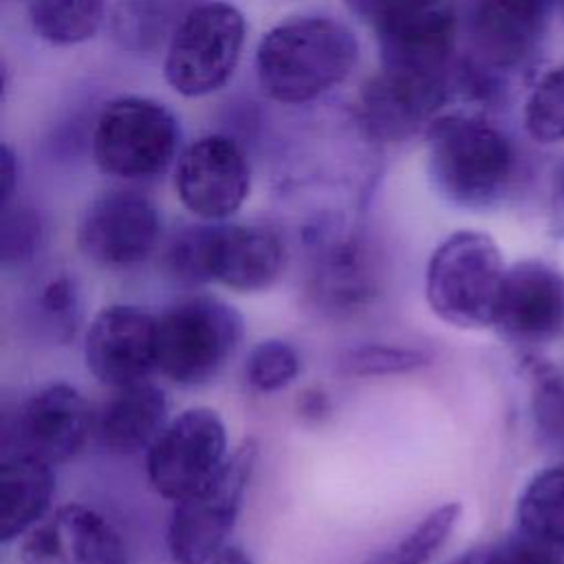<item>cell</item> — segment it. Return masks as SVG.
<instances>
[{"instance_id": "f546056e", "label": "cell", "mask_w": 564, "mask_h": 564, "mask_svg": "<svg viewBox=\"0 0 564 564\" xmlns=\"http://www.w3.org/2000/svg\"><path fill=\"white\" fill-rule=\"evenodd\" d=\"M37 308L46 326H51L59 341H68L82 319L79 286L73 275L55 273L37 289Z\"/></svg>"}, {"instance_id": "7402d4cb", "label": "cell", "mask_w": 564, "mask_h": 564, "mask_svg": "<svg viewBox=\"0 0 564 564\" xmlns=\"http://www.w3.org/2000/svg\"><path fill=\"white\" fill-rule=\"evenodd\" d=\"M518 531L564 551V463L535 474L518 498Z\"/></svg>"}, {"instance_id": "d590c367", "label": "cell", "mask_w": 564, "mask_h": 564, "mask_svg": "<svg viewBox=\"0 0 564 564\" xmlns=\"http://www.w3.org/2000/svg\"><path fill=\"white\" fill-rule=\"evenodd\" d=\"M487 555H489V549L487 546H478V549L465 551L460 557H456L449 564H487Z\"/></svg>"}, {"instance_id": "4dcf8cb0", "label": "cell", "mask_w": 564, "mask_h": 564, "mask_svg": "<svg viewBox=\"0 0 564 564\" xmlns=\"http://www.w3.org/2000/svg\"><path fill=\"white\" fill-rule=\"evenodd\" d=\"M42 242V225L33 209L2 205V231H0V258L4 264L29 262Z\"/></svg>"}, {"instance_id": "ba28073f", "label": "cell", "mask_w": 564, "mask_h": 564, "mask_svg": "<svg viewBox=\"0 0 564 564\" xmlns=\"http://www.w3.org/2000/svg\"><path fill=\"white\" fill-rule=\"evenodd\" d=\"M178 121L159 101L119 97L104 106L93 130V159L115 178H152L167 170L178 148Z\"/></svg>"}, {"instance_id": "4fadbf2b", "label": "cell", "mask_w": 564, "mask_h": 564, "mask_svg": "<svg viewBox=\"0 0 564 564\" xmlns=\"http://www.w3.org/2000/svg\"><path fill=\"white\" fill-rule=\"evenodd\" d=\"M84 364L104 386L150 381L156 364V315L137 304H108L88 324Z\"/></svg>"}, {"instance_id": "30bf717a", "label": "cell", "mask_w": 564, "mask_h": 564, "mask_svg": "<svg viewBox=\"0 0 564 564\" xmlns=\"http://www.w3.org/2000/svg\"><path fill=\"white\" fill-rule=\"evenodd\" d=\"M227 425L218 410L192 405L172 416L145 452V474L152 489L178 502L209 480L229 460Z\"/></svg>"}, {"instance_id": "5bb4252c", "label": "cell", "mask_w": 564, "mask_h": 564, "mask_svg": "<svg viewBox=\"0 0 564 564\" xmlns=\"http://www.w3.org/2000/svg\"><path fill=\"white\" fill-rule=\"evenodd\" d=\"M95 427V410L84 394L66 383L55 381L35 390L18 410L11 432H4V443L22 449L51 465L70 460L88 441Z\"/></svg>"}, {"instance_id": "1f68e13d", "label": "cell", "mask_w": 564, "mask_h": 564, "mask_svg": "<svg viewBox=\"0 0 564 564\" xmlns=\"http://www.w3.org/2000/svg\"><path fill=\"white\" fill-rule=\"evenodd\" d=\"M562 553L564 551L518 531V535L489 546L487 564H564Z\"/></svg>"}, {"instance_id": "3957f363", "label": "cell", "mask_w": 564, "mask_h": 564, "mask_svg": "<svg viewBox=\"0 0 564 564\" xmlns=\"http://www.w3.org/2000/svg\"><path fill=\"white\" fill-rule=\"evenodd\" d=\"M427 167L438 194L465 209L498 203L516 174V150L478 112L460 110L427 128Z\"/></svg>"}, {"instance_id": "e0dca14e", "label": "cell", "mask_w": 564, "mask_h": 564, "mask_svg": "<svg viewBox=\"0 0 564 564\" xmlns=\"http://www.w3.org/2000/svg\"><path fill=\"white\" fill-rule=\"evenodd\" d=\"M553 0H478L469 18L476 64L487 73L522 66L540 44Z\"/></svg>"}, {"instance_id": "2e32d148", "label": "cell", "mask_w": 564, "mask_h": 564, "mask_svg": "<svg viewBox=\"0 0 564 564\" xmlns=\"http://www.w3.org/2000/svg\"><path fill=\"white\" fill-rule=\"evenodd\" d=\"M564 326V278L542 260H520L505 273L494 328L513 344H544Z\"/></svg>"}, {"instance_id": "8992f818", "label": "cell", "mask_w": 564, "mask_h": 564, "mask_svg": "<svg viewBox=\"0 0 564 564\" xmlns=\"http://www.w3.org/2000/svg\"><path fill=\"white\" fill-rule=\"evenodd\" d=\"M240 311L216 295H192L156 315L159 372L178 386L214 379L242 341Z\"/></svg>"}, {"instance_id": "4316f807", "label": "cell", "mask_w": 564, "mask_h": 564, "mask_svg": "<svg viewBox=\"0 0 564 564\" xmlns=\"http://www.w3.org/2000/svg\"><path fill=\"white\" fill-rule=\"evenodd\" d=\"M524 128L540 143L564 141V64L542 75L529 93Z\"/></svg>"}, {"instance_id": "8d00e7d4", "label": "cell", "mask_w": 564, "mask_h": 564, "mask_svg": "<svg viewBox=\"0 0 564 564\" xmlns=\"http://www.w3.org/2000/svg\"><path fill=\"white\" fill-rule=\"evenodd\" d=\"M555 200L560 203V207L564 209V163L560 165L557 174H555Z\"/></svg>"}, {"instance_id": "ac0fdd59", "label": "cell", "mask_w": 564, "mask_h": 564, "mask_svg": "<svg viewBox=\"0 0 564 564\" xmlns=\"http://www.w3.org/2000/svg\"><path fill=\"white\" fill-rule=\"evenodd\" d=\"M458 86V68L452 84H421L379 68L359 97L361 121L379 141H403L423 123L438 119L441 106Z\"/></svg>"}, {"instance_id": "74e56055", "label": "cell", "mask_w": 564, "mask_h": 564, "mask_svg": "<svg viewBox=\"0 0 564 564\" xmlns=\"http://www.w3.org/2000/svg\"><path fill=\"white\" fill-rule=\"evenodd\" d=\"M562 7H564V0H562Z\"/></svg>"}, {"instance_id": "7c38bea8", "label": "cell", "mask_w": 564, "mask_h": 564, "mask_svg": "<svg viewBox=\"0 0 564 564\" xmlns=\"http://www.w3.org/2000/svg\"><path fill=\"white\" fill-rule=\"evenodd\" d=\"M161 236L154 203L134 189H110L88 203L77 223L79 251L99 267L128 269L143 262Z\"/></svg>"}, {"instance_id": "d4e9b609", "label": "cell", "mask_w": 564, "mask_h": 564, "mask_svg": "<svg viewBox=\"0 0 564 564\" xmlns=\"http://www.w3.org/2000/svg\"><path fill=\"white\" fill-rule=\"evenodd\" d=\"M432 364V352L401 344H361L339 355L337 368L348 377L408 375Z\"/></svg>"}, {"instance_id": "ffe728a7", "label": "cell", "mask_w": 564, "mask_h": 564, "mask_svg": "<svg viewBox=\"0 0 564 564\" xmlns=\"http://www.w3.org/2000/svg\"><path fill=\"white\" fill-rule=\"evenodd\" d=\"M55 465L22 452L4 449L0 458V540H22L51 513Z\"/></svg>"}, {"instance_id": "52a82bcc", "label": "cell", "mask_w": 564, "mask_h": 564, "mask_svg": "<svg viewBox=\"0 0 564 564\" xmlns=\"http://www.w3.org/2000/svg\"><path fill=\"white\" fill-rule=\"evenodd\" d=\"M258 449L256 438L242 441L214 480L172 502L165 544L176 564H209L229 544L256 471Z\"/></svg>"}, {"instance_id": "6da1fadb", "label": "cell", "mask_w": 564, "mask_h": 564, "mask_svg": "<svg viewBox=\"0 0 564 564\" xmlns=\"http://www.w3.org/2000/svg\"><path fill=\"white\" fill-rule=\"evenodd\" d=\"M359 44L333 18L304 15L269 29L256 48L258 84L280 104H306L341 84L357 64Z\"/></svg>"}, {"instance_id": "7a4b0ae2", "label": "cell", "mask_w": 564, "mask_h": 564, "mask_svg": "<svg viewBox=\"0 0 564 564\" xmlns=\"http://www.w3.org/2000/svg\"><path fill=\"white\" fill-rule=\"evenodd\" d=\"M163 264L183 284H220L238 293H258L282 275L286 249L269 227L205 220L170 240Z\"/></svg>"}, {"instance_id": "8fae6325", "label": "cell", "mask_w": 564, "mask_h": 564, "mask_svg": "<svg viewBox=\"0 0 564 564\" xmlns=\"http://www.w3.org/2000/svg\"><path fill=\"white\" fill-rule=\"evenodd\" d=\"M249 189V161L242 148L225 134H205L176 159L174 192L181 205L200 220H227L245 205Z\"/></svg>"}, {"instance_id": "9c48e42d", "label": "cell", "mask_w": 564, "mask_h": 564, "mask_svg": "<svg viewBox=\"0 0 564 564\" xmlns=\"http://www.w3.org/2000/svg\"><path fill=\"white\" fill-rule=\"evenodd\" d=\"M245 18L229 2L194 7L174 29L163 75L183 97H205L220 90L234 75L242 44Z\"/></svg>"}, {"instance_id": "d6986e66", "label": "cell", "mask_w": 564, "mask_h": 564, "mask_svg": "<svg viewBox=\"0 0 564 564\" xmlns=\"http://www.w3.org/2000/svg\"><path fill=\"white\" fill-rule=\"evenodd\" d=\"M167 421L165 392L152 381H141L112 388L95 410L93 434L101 447L115 454H137L148 452Z\"/></svg>"}, {"instance_id": "5b68a950", "label": "cell", "mask_w": 564, "mask_h": 564, "mask_svg": "<svg viewBox=\"0 0 564 564\" xmlns=\"http://www.w3.org/2000/svg\"><path fill=\"white\" fill-rule=\"evenodd\" d=\"M507 267L496 240L476 229L449 234L425 267V300L432 313L456 328L494 326Z\"/></svg>"}, {"instance_id": "f1b7e54d", "label": "cell", "mask_w": 564, "mask_h": 564, "mask_svg": "<svg viewBox=\"0 0 564 564\" xmlns=\"http://www.w3.org/2000/svg\"><path fill=\"white\" fill-rule=\"evenodd\" d=\"M531 414L542 443L564 449V370L535 366Z\"/></svg>"}, {"instance_id": "484cf974", "label": "cell", "mask_w": 564, "mask_h": 564, "mask_svg": "<svg viewBox=\"0 0 564 564\" xmlns=\"http://www.w3.org/2000/svg\"><path fill=\"white\" fill-rule=\"evenodd\" d=\"M302 370L300 352L293 344L269 337L258 341L245 359V381L260 394H271L289 388Z\"/></svg>"}, {"instance_id": "d6a6232c", "label": "cell", "mask_w": 564, "mask_h": 564, "mask_svg": "<svg viewBox=\"0 0 564 564\" xmlns=\"http://www.w3.org/2000/svg\"><path fill=\"white\" fill-rule=\"evenodd\" d=\"M295 410H297V416L302 421H306V423H322L324 419L330 416V399H328L326 390L311 386V388H304L297 394Z\"/></svg>"}, {"instance_id": "9a60e30c", "label": "cell", "mask_w": 564, "mask_h": 564, "mask_svg": "<svg viewBox=\"0 0 564 564\" xmlns=\"http://www.w3.org/2000/svg\"><path fill=\"white\" fill-rule=\"evenodd\" d=\"M20 564H130L117 527L97 509L68 502L37 522L18 546Z\"/></svg>"}, {"instance_id": "836d02e7", "label": "cell", "mask_w": 564, "mask_h": 564, "mask_svg": "<svg viewBox=\"0 0 564 564\" xmlns=\"http://www.w3.org/2000/svg\"><path fill=\"white\" fill-rule=\"evenodd\" d=\"M18 185V161L9 145H2L0 150V200L2 205L11 203V196Z\"/></svg>"}, {"instance_id": "277c9868", "label": "cell", "mask_w": 564, "mask_h": 564, "mask_svg": "<svg viewBox=\"0 0 564 564\" xmlns=\"http://www.w3.org/2000/svg\"><path fill=\"white\" fill-rule=\"evenodd\" d=\"M370 22L381 70L421 82L452 84L456 11L452 0H346Z\"/></svg>"}, {"instance_id": "e575fe53", "label": "cell", "mask_w": 564, "mask_h": 564, "mask_svg": "<svg viewBox=\"0 0 564 564\" xmlns=\"http://www.w3.org/2000/svg\"><path fill=\"white\" fill-rule=\"evenodd\" d=\"M209 564H253L249 553L238 544H227Z\"/></svg>"}, {"instance_id": "603a6c76", "label": "cell", "mask_w": 564, "mask_h": 564, "mask_svg": "<svg viewBox=\"0 0 564 564\" xmlns=\"http://www.w3.org/2000/svg\"><path fill=\"white\" fill-rule=\"evenodd\" d=\"M106 13V0H26V18L37 37L55 46L90 40Z\"/></svg>"}, {"instance_id": "cb8c5ba5", "label": "cell", "mask_w": 564, "mask_h": 564, "mask_svg": "<svg viewBox=\"0 0 564 564\" xmlns=\"http://www.w3.org/2000/svg\"><path fill=\"white\" fill-rule=\"evenodd\" d=\"M460 502H443L390 544L377 549L361 564H430L447 544L460 520Z\"/></svg>"}, {"instance_id": "83f0119b", "label": "cell", "mask_w": 564, "mask_h": 564, "mask_svg": "<svg viewBox=\"0 0 564 564\" xmlns=\"http://www.w3.org/2000/svg\"><path fill=\"white\" fill-rule=\"evenodd\" d=\"M167 20L161 0H121L112 15V33L121 46L148 51L167 33Z\"/></svg>"}, {"instance_id": "44dd1931", "label": "cell", "mask_w": 564, "mask_h": 564, "mask_svg": "<svg viewBox=\"0 0 564 564\" xmlns=\"http://www.w3.org/2000/svg\"><path fill=\"white\" fill-rule=\"evenodd\" d=\"M306 291L322 313L337 317L368 306L379 291V282L357 245L337 242L315 256Z\"/></svg>"}]
</instances>
